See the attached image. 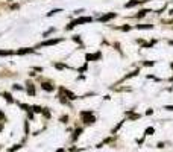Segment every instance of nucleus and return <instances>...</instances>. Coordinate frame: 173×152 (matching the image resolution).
I'll return each instance as SVG.
<instances>
[{"label":"nucleus","mask_w":173,"mask_h":152,"mask_svg":"<svg viewBox=\"0 0 173 152\" xmlns=\"http://www.w3.org/2000/svg\"><path fill=\"white\" fill-rule=\"evenodd\" d=\"M0 120H5V116H3L2 111H0Z\"/></svg>","instance_id":"nucleus-18"},{"label":"nucleus","mask_w":173,"mask_h":152,"mask_svg":"<svg viewBox=\"0 0 173 152\" xmlns=\"http://www.w3.org/2000/svg\"><path fill=\"white\" fill-rule=\"evenodd\" d=\"M166 110H168V111H173V105H167V106H164Z\"/></svg>","instance_id":"nucleus-16"},{"label":"nucleus","mask_w":173,"mask_h":152,"mask_svg":"<svg viewBox=\"0 0 173 152\" xmlns=\"http://www.w3.org/2000/svg\"><path fill=\"white\" fill-rule=\"evenodd\" d=\"M138 117H140L138 114H132V116H131V119H134V120H135V119H138Z\"/></svg>","instance_id":"nucleus-17"},{"label":"nucleus","mask_w":173,"mask_h":152,"mask_svg":"<svg viewBox=\"0 0 173 152\" xmlns=\"http://www.w3.org/2000/svg\"><path fill=\"white\" fill-rule=\"evenodd\" d=\"M3 97H5V99L9 102V104H12V102H14V99H12V96L9 95V93H5V95H3Z\"/></svg>","instance_id":"nucleus-12"},{"label":"nucleus","mask_w":173,"mask_h":152,"mask_svg":"<svg viewBox=\"0 0 173 152\" xmlns=\"http://www.w3.org/2000/svg\"><path fill=\"white\" fill-rule=\"evenodd\" d=\"M5 55H12L11 50H0V56H5Z\"/></svg>","instance_id":"nucleus-14"},{"label":"nucleus","mask_w":173,"mask_h":152,"mask_svg":"<svg viewBox=\"0 0 173 152\" xmlns=\"http://www.w3.org/2000/svg\"><path fill=\"white\" fill-rule=\"evenodd\" d=\"M91 20H93L91 17H84V19H79V20H76V21H73L72 24H68V26H67V29H72V28H74V26H76V24H82V23H90Z\"/></svg>","instance_id":"nucleus-2"},{"label":"nucleus","mask_w":173,"mask_h":152,"mask_svg":"<svg viewBox=\"0 0 173 152\" xmlns=\"http://www.w3.org/2000/svg\"><path fill=\"white\" fill-rule=\"evenodd\" d=\"M61 93H64V95H65V96H67V97H68V99H72V100H73V99H76V96H74V95H73V93H72V91H68V90H65V88H61Z\"/></svg>","instance_id":"nucleus-3"},{"label":"nucleus","mask_w":173,"mask_h":152,"mask_svg":"<svg viewBox=\"0 0 173 152\" xmlns=\"http://www.w3.org/2000/svg\"><path fill=\"white\" fill-rule=\"evenodd\" d=\"M150 28H152L150 24H140L138 26V29H150Z\"/></svg>","instance_id":"nucleus-15"},{"label":"nucleus","mask_w":173,"mask_h":152,"mask_svg":"<svg viewBox=\"0 0 173 152\" xmlns=\"http://www.w3.org/2000/svg\"><path fill=\"white\" fill-rule=\"evenodd\" d=\"M58 152H64V149H59V151H58Z\"/></svg>","instance_id":"nucleus-19"},{"label":"nucleus","mask_w":173,"mask_h":152,"mask_svg":"<svg viewBox=\"0 0 173 152\" xmlns=\"http://www.w3.org/2000/svg\"><path fill=\"white\" fill-rule=\"evenodd\" d=\"M28 93H29V95H35V88H34V85H30V84L28 82Z\"/></svg>","instance_id":"nucleus-10"},{"label":"nucleus","mask_w":173,"mask_h":152,"mask_svg":"<svg viewBox=\"0 0 173 152\" xmlns=\"http://www.w3.org/2000/svg\"><path fill=\"white\" fill-rule=\"evenodd\" d=\"M81 134H82V129H76V131H74V135H73V140H76Z\"/></svg>","instance_id":"nucleus-13"},{"label":"nucleus","mask_w":173,"mask_h":152,"mask_svg":"<svg viewBox=\"0 0 173 152\" xmlns=\"http://www.w3.org/2000/svg\"><path fill=\"white\" fill-rule=\"evenodd\" d=\"M114 17H115V14H114V12H111V14H106V15H103V17H100V21H108V20H111V19H114Z\"/></svg>","instance_id":"nucleus-5"},{"label":"nucleus","mask_w":173,"mask_h":152,"mask_svg":"<svg viewBox=\"0 0 173 152\" xmlns=\"http://www.w3.org/2000/svg\"><path fill=\"white\" fill-rule=\"evenodd\" d=\"M155 132V129L152 128V126H149V128H146V131H144V134L146 135H152V134Z\"/></svg>","instance_id":"nucleus-11"},{"label":"nucleus","mask_w":173,"mask_h":152,"mask_svg":"<svg viewBox=\"0 0 173 152\" xmlns=\"http://www.w3.org/2000/svg\"><path fill=\"white\" fill-rule=\"evenodd\" d=\"M30 52H34L32 49H29V47H24V49H20V50H17V53L18 55H26V53H30Z\"/></svg>","instance_id":"nucleus-7"},{"label":"nucleus","mask_w":173,"mask_h":152,"mask_svg":"<svg viewBox=\"0 0 173 152\" xmlns=\"http://www.w3.org/2000/svg\"><path fill=\"white\" fill-rule=\"evenodd\" d=\"M138 3H140V0H132V2H128L126 3V8H132V6H135V5H138Z\"/></svg>","instance_id":"nucleus-8"},{"label":"nucleus","mask_w":173,"mask_h":152,"mask_svg":"<svg viewBox=\"0 0 173 152\" xmlns=\"http://www.w3.org/2000/svg\"><path fill=\"white\" fill-rule=\"evenodd\" d=\"M81 117L84 119L85 123H94V116H93V111H82L81 113Z\"/></svg>","instance_id":"nucleus-1"},{"label":"nucleus","mask_w":173,"mask_h":152,"mask_svg":"<svg viewBox=\"0 0 173 152\" xmlns=\"http://www.w3.org/2000/svg\"><path fill=\"white\" fill-rule=\"evenodd\" d=\"M172 69H173V62H172Z\"/></svg>","instance_id":"nucleus-20"},{"label":"nucleus","mask_w":173,"mask_h":152,"mask_svg":"<svg viewBox=\"0 0 173 152\" xmlns=\"http://www.w3.org/2000/svg\"><path fill=\"white\" fill-rule=\"evenodd\" d=\"M41 87H43V90H46V91H53V90H55V87H52L49 82H43Z\"/></svg>","instance_id":"nucleus-6"},{"label":"nucleus","mask_w":173,"mask_h":152,"mask_svg":"<svg viewBox=\"0 0 173 152\" xmlns=\"http://www.w3.org/2000/svg\"><path fill=\"white\" fill-rule=\"evenodd\" d=\"M100 58V53H96V55H87V59L90 61V59H99Z\"/></svg>","instance_id":"nucleus-9"},{"label":"nucleus","mask_w":173,"mask_h":152,"mask_svg":"<svg viewBox=\"0 0 173 152\" xmlns=\"http://www.w3.org/2000/svg\"><path fill=\"white\" fill-rule=\"evenodd\" d=\"M61 41H62L61 38H56V40H49V41L43 43V46H52V44H58V43H61Z\"/></svg>","instance_id":"nucleus-4"}]
</instances>
